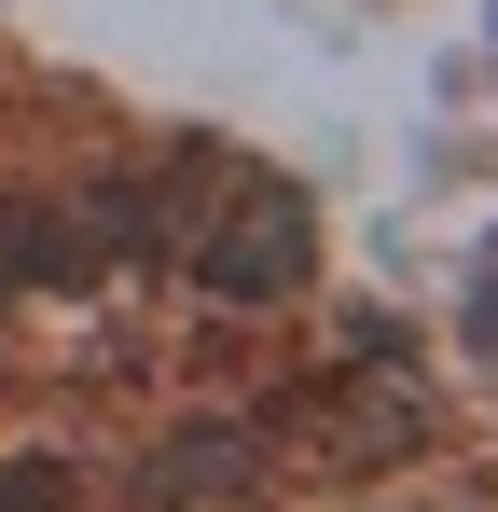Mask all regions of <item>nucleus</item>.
Wrapping results in <instances>:
<instances>
[{"instance_id":"f257e3e1","label":"nucleus","mask_w":498,"mask_h":512,"mask_svg":"<svg viewBox=\"0 0 498 512\" xmlns=\"http://www.w3.org/2000/svg\"><path fill=\"white\" fill-rule=\"evenodd\" d=\"M305 263H319V208H305L291 180L236 167L222 194H208V222H194V277H208L222 305H291Z\"/></svg>"},{"instance_id":"f03ea898","label":"nucleus","mask_w":498,"mask_h":512,"mask_svg":"<svg viewBox=\"0 0 498 512\" xmlns=\"http://www.w3.org/2000/svg\"><path fill=\"white\" fill-rule=\"evenodd\" d=\"M291 429H305V457H319V471H402V457H429V388L388 374V360H346Z\"/></svg>"},{"instance_id":"7ed1b4c3","label":"nucleus","mask_w":498,"mask_h":512,"mask_svg":"<svg viewBox=\"0 0 498 512\" xmlns=\"http://www.w3.org/2000/svg\"><path fill=\"white\" fill-rule=\"evenodd\" d=\"M263 457H277V429H263V416H194V429H166L153 457H139V499H166V512H222V499H249V485H263Z\"/></svg>"},{"instance_id":"20e7f679","label":"nucleus","mask_w":498,"mask_h":512,"mask_svg":"<svg viewBox=\"0 0 498 512\" xmlns=\"http://www.w3.org/2000/svg\"><path fill=\"white\" fill-rule=\"evenodd\" d=\"M0 277L14 291H97L111 250H97V222H83L70 194H28V208H0Z\"/></svg>"},{"instance_id":"39448f33","label":"nucleus","mask_w":498,"mask_h":512,"mask_svg":"<svg viewBox=\"0 0 498 512\" xmlns=\"http://www.w3.org/2000/svg\"><path fill=\"white\" fill-rule=\"evenodd\" d=\"M0 512H70V457H0Z\"/></svg>"},{"instance_id":"423d86ee","label":"nucleus","mask_w":498,"mask_h":512,"mask_svg":"<svg viewBox=\"0 0 498 512\" xmlns=\"http://www.w3.org/2000/svg\"><path fill=\"white\" fill-rule=\"evenodd\" d=\"M485 346H498V305H485Z\"/></svg>"}]
</instances>
